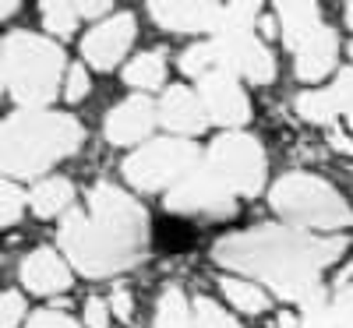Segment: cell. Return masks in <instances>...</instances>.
Segmentation results:
<instances>
[{"label":"cell","mask_w":353,"mask_h":328,"mask_svg":"<svg viewBox=\"0 0 353 328\" xmlns=\"http://www.w3.org/2000/svg\"><path fill=\"white\" fill-rule=\"evenodd\" d=\"M219 289L223 296L233 304V307H241L244 314H261V311H269V296H265L254 283H244V279H219Z\"/></svg>","instance_id":"7402d4cb"},{"label":"cell","mask_w":353,"mask_h":328,"mask_svg":"<svg viewBox=\"0 0 353 328\" xmlns=\"http://www.w3.org/2000/svg\"><path fill=\"white\" fill-rule=\"evenodd\" d=\"M159 121H163V127H170L176 134H198V131H205L209 113H205L201 96L191 92L188 85H170L159 103Z\"/></svg>","instance_id":"4fadbf2b"},{"label":"cell","mask_w":353,"mask_h":328,"mask_svg":"<svg viewBox=\"0 0 353 328\" xmlns=\"http://www.w3.org/2000/svg\"><path fill=\"white\" fill-rule=\"evenodd\" d=\"M336 50H339L336 32L329 25H321L311 39H304L293 50V57H297V78L301 81H321L336 68Z\"/></svg>","instance_id":"2e32d148"},{"label":"cell","mask_w":353,"mask_h":328,"mask_svg":"<svg viewBox=\"0 0 353 328\" xmlns=\"http://www.w3.org/2000/svg\"><path fill=\"white\" fill-rule=\"evenodd\" d=\"M134 43V14H113L81 39V57L96 71H110L124 61Z\"/></svg>","instance_id":"30bf717a"},{"label":"cell","mask_w":353,"mask_h":328,"mask_svg":"<svg viewBox=\"0 0 353 328\" xmlns=\"http://www.w3.org/2000/svg\"><path fill=\"white\" fill-rule=\"evenodd\" d=\"M25 212V194L14 187V184H4L0 187V223L4 226H14Z\"/></svg>","instance_id":"4316f807"},{"label":"cell","mask_w":353,"mask_h":328,"mask_svg":"<svg viewBox=\"0 0 353 328\" xmlns=\"http://www.w3.org/2000/svg\"><path fill=\"white\" fill-rule=\"evenodd\" d=\"M194 328H241L223 307H216L212 300H198L194 304Z\"/></svg>","instance_id":"484cf974"},{"label":"cell","mask_w":353,"mask_h":328,"mask_svg":"<svg viewBox=\"0 0 353 328\" xmlns=\"http://www.w3.org/2000/svg\"><path fill=\"white\" fill-rule=\"evenodd\" d=\"M272 208L297 229H339L353 219L350 205L311 173H286L272 187Z\"/></svg>","instance_id":"5b68a950"},{"label":"cell","mask_w":353,"mask_h":328,"mask_svg":"<svg viewBox=\"0 0 353 328\" xmlns=\"http://www.w3.org/2000/svg\"><path fill=\"white\" fill-rule=\"evenodd\" d=\"M21 283L39 293V296H50V293H64L71 286V268L64 265V258L50 251V247H39L32 251L25 261H21Z\"/></svg>","instance_id":"9a60e30c"},{"label":"cell","mask_w":353,"mask_h":328,"mask_svg":"<svg viewBox=\"0 0 353 328\" xmlns=\"http://www.w3.org/2000/svg\"><path fill=\"white\" fill-rule=\"evenodd\" d=\"M205 166H209L237 198H254L265 184V170H269L265 166L261 141L244 134V131H226L223 138H216Z\"/></svg>","instance_id":"52a82bcc"},{"label":"cell","mask_w":353,"mask_h":328,"mask_svg":"<svg viewBox=\"0 0 353 328\" xmlns=\"http://www.w3.org/2000/svg\"><path fill=\"white\" fill-rule=\"evenodd\" d=\"M346 21L353 25V4H346Z\"/></svg>","instance_id":"f35d334b"},{"label":"cell","mask_w":353,"mask_h":328,"mask_svg":"<svg viewBox=\"0 0 353 328\" xmlns=\"http://www.w3.org/2000/svg\"><path fill=\"white\" fill-rule=\"evenodd\" d=\"M71 198H74V187H71V181H43V184H36V191H32V212L39 216V219H53L57 212H64V208L71 205Z\"/></svg>","instance_id":"d6986e66"},{"label":"cell","mask_w":353,"mask_h":328,"mask_svg":"<svg viewBox=\"0 0 353 328\" xmlns=\"http://www.w3.org/2000/svg\"><path fill=\"white\" fill-rule=\"evenodd\" d=\"M216 53H219V68L233 78H244L251 85H269L276 78V61L265 50L261 39H254L251 32H226L212 39Z\"/></svg>","instance_id":"9c48e42d"},{"label":"cell","mask_w":353,"mask_h":328,"mask_svg":"<svg viewBox=\"0 0 353 328\" xmlns=\"http://www.w3.org/2000/svg\"><path fill=\"white\" fill-rule=\"evenodd\" d=\"M64 74V50L32 36V32H11L0 50V78L21 110H39L57 99V85Z\"/></svg>","instance_id":"277c9868"},{"label":"cell","mask_w":353,"mask_h":328,"mask_svg":"<svg viewBox=\"0 0 353 328\" xmlns=\"http://www.w3.org/2000/svg\"><path fill=\"white\" fill-rule=\"evenodd\" d=\"M74 11L85 14V18H96V14H106L110 4H106V0H88V4H74Z\"/></svg>","instance_id":"e575fe53"},{"label":"cell","mask_w":353,"mask_h":328,"mask_svg":"<svg viewBox=\"0 0 353 328\" xmlns=\"http://www.w3.org/2000/svg\"><path fill=\"white\" fill-rule=\"evenodd\" d=\"M301 325V318H293V314H279V321H276V328H297Z\"/></svg>","instance_id":"8d00e7d4"},{"label":"cell","mask_w":353,"mask_h":328,"mask_svg":"<svg viewBox=\"0 0 353 328\" xmlns=\"http://www.w3.org/2000/svg\"><path fill=\"white\" fill-rule=\"evenodd\" d=\"M85 131L68 113L18 110L0 127V166L8 176H39L78 152Z\"/></svg>","instance_id":"3957f363"},{"label":"cell","mask_w":353,"mask_h":328,"mask_svg":"<svg viewBox=\"0 0 353 328\" xmlns=\"http://www.w3.org/2000/svg\"><path fill=\"white\" fill-rule=\"evenodd\" d=\"M329 92H332L336 110L339 113H350L353 110V71H339V78H336V85L329 88Z\"/></svg>","instance_id":"f1b7e54d"},{"label":"cell","mask_w":353,"mask_h":328,"mask_svg":"<svg viewBox=\"0 0 353 328\" xmlns=\"http://www.w3.org/2000/svg\"><path fill=\"white\" fill-rule=\"evenodd\" d=\"M28 328H81V325L68 318L64 311H36L28 318Z\"/></svg>","instance_id":"4dcf8cb0"},{"label":"cell","mask_w":353,"mask_h":328,"mask_svg":"<svg viewBox=\"0 0 353 328\" xmlns=\"http://www.w3.org/2000/svg\"><path fill=\"white\" fill-rule=\"evenodd\" d=\"M149 14L156 18V25L170 28V32H223L226 21V4H191V0H156L149 4Z\"/></svg>","instance_id":"8fae6325"},{"label":"cell","mask_w":353,"mask_h":328,"mask_svg":"<svg viewBox=\"0 0 353 328\" xmlns=\"http://www.w3.org/2000/svg\"><path fill=\"white\" fill-rule=\"evenodd\" d=\"M297 113L304 116V121H314V124H329V121H336V116H339L329 88H318V92H301V96H297Z\"/></svg>","instance_id":"cb8c5ba5"},{"label":"cell","mask_w":353,"mask_h":328,"mask_svg":"<svg viewBox=\"0 0 353 328\" xmlns=\"http://www.w3.org/2000/svg\"><path fill=\"white\" fill-rule=\"evenodd\" d=\"M163 74H166V61L159 50H145L138 53L134 61L124 68V81L131 88H141V92H149V88H159L163 85Z\"/></svg>","instance_id":"ac0fdd59"},{"label":"cell","mask_w":353,"mask_h":328,"mask_svg":"<svg viewBox=\"0 0 353 328\" xmlns=\"http://www.w3.org/2000/svg\"><path fill=\"white\" fill-rule=\"evenodd\" d=\"M68 103H81L88 96V74H85V64H74L68 68V88H64Z\"/></svg>","instance_id":"1f68e13d"},{"label":"cell","mask_w":353,"mask_h":328,"mask_svg":"<svg viewBox=\"0 0 353 328\" xmlns=\"http://www.w3.org/2000/svg\"><path fill=\"white\" fill-rule=\"evenodd\" d=\"M110 307H113L117 318L131 321V293H128V289H117V293H113V300H110Z\"/></svg>","instance_id":"836d02e7"},{"label":"cell","mask_w":353,"mask_h":328,"mask_svg":"<svg viewBox=\"0 0 353 328\" xmlns=\"http://www.w3.org/2000/svg\"><path fill=\"white\" fill-rule=\"evenodd\" d=\"M61 247L81 276H117L145 258L149 216L121 187L96 184L88 194V212H68L61 226Z\"/></svg>","instance_id":"7a4b0ae2"},{"label":"cell","mask_w":353,"mask_h":328,"mask_svg":"<svg viewBox=\"0 0 353 328\" xmlns=\"http://www.w3.org/2000/svg\"><path fill=\"white\" fill-rule=\"evenodd\" d=\"M198 96L205 103V113H209V121L223 124V127H241L248 124L251 116V106H248V96L241 81L226 74V71H216L209 74L205 81H198Z\"/></svg>","instance_id":"7c38bea8"},{"label":"cell","mask_w":353,"mask_h":328,"mask_svg":"<svg viewBox=\"0 0 353 328\" xmlns=\"http://www.w3.org/2000/svg\"><path fill=\"white\" fill-rule=\"evenodd\" d=\"M152 127H156V110H152L149 99H141V96L138 99H128L121 106H113L106 113V124H103L110 145H134V141H141L145 134H149Z\"/></svg>","instance_id":"5bb4252c"},{"label":"cell","mask_w":353,"mask_h":328,"mask_svg":"<svg viewBox=\"0 0 353 328\" xmlns=\"http://www.w3.org/2000/svg\"><path fill=\"white\" fill-rule=\"evenodd\" d=\"M332 307H336V325L353 328V283L339 286V293L332 296Z\"/></svg>","instance_id":"f546056e"},{"label":"cell","mask_w":353,"mask_h":328,"mask_svg":"<svg viewBox=\"0 0 353 328\" xmlns=\"http://www.w3.org/2000/svg\"><path fill=\"white\" fill-rule=\"evenodd\" d=\"M18 11V4H14V0H8V4H0V18H11Z\"/></svg>","instance_id":"74e56055"},{"label":"cell","mask_w":353,"mask_h":328,"mask_svg":"<svg viewBox=\"0 0 353 328\" xmlns=\"http://www.w3.org/2000/svg\"><path fill=\"white\" fill-rule=\"evenodd\" d=\"M350 57H353V43H350Z\"/></svg>","instance_id":"60d3db41"},{"label":"cell","mask_w":353,"mask_h":328,"mask_svg":"<svg viewBox=\"0 0 353 328\" xmlns=\"http://www.w3.org/2000/svg\"><path fill=\"white\" fill-rule=\"evenodd\" d=\"M21 318H25V300L14 289H8L0 296V328H18Z\"/></svg>","instance_id":"83f0119b"},{"label":"cell","mask_w":353,"mask_h":328,"mask_svg":"<svg viewBox=\"0 0 353 328\" xmlns=\"http://www.w3.org/2000/svg\"><path fill=\"white\" fill-rule=\"evenodd\" d=\"M343 247L346 240L311 236V229L254 226L244 233L223 236L212 258L223 268H237L244 276L261 279L283 300H301L307 289L318 286L321 272L343 254Z\"/></svg>","instance_id":"6da1fadb"},{"label":"cell","mask_w":353,"mask_h":328,"mask_svg":"<svg viewBox=\"0 0 353 328\" xmlns=\"http://www.w3.org/2000/svg\"><path fill=\"white\" fill-rule=\"evenodd\" d=\"M194 163H198V148L188 138H159L141 145L134 156H128L124 176L138 191H163L181 184L194 170Z\"/></svg>","instance_id":"8992f818"},{"label":"cell","mask_w":353,"mask_h":328,"mask_svg":"<svg viewBox=\"0 0 353 328\" xmlns=\"http://www.w3.org/2000/svg\"><path fill=\"white\" fill-rule=\"evenodd\" d=\"M85 325L88 328H110V304L106 300H88L85 304Z\"/></svg>","instance_id":"d6a6232c"},{"label":"cell","mask_w":353,"mask_h":328,"mask_svg":"<svg viewBox=\"0 0 353 328\" xmlns=\"http://www.w3.org/2000/svg\"><path fill=\"white\" fill-rule=\"evenodd\" d=\"M279 25H283V43L290 50H297L304 39H311L318 28H321V11L318 4H301V0H290V4L276 8Z\"/></svg>","instance_id":"e0dca14e"},{"label":"cell","mask_w":353,"mask_h":328,"mask_svg":"<svg viewBox=\"0 0 353 328\" xmlns=\"http://www.w3.org/2000/svg\"><path fill=\"white\" fill-rule=\"evenodd\" d=\"M346 116H350V127H353V110H350V113H346Z\"/></svg>","instance_id":"ab89813d"},{"label":"cell","mask_w":353,"mask_h":328,"mask_svg":"<svg viewBox=\"0 0 353 328\" xmlns=\"http://www.w3.org/2000/svg\"><path fill=\"white\" fill-rule=\"evenodd\" d=\"M43 11V25H46V32H53L57 39H64V36H71L74 28H78V11H74V4H64V0H46V4L39 8Z\"/></svg>","instance_id":"d4e9b609"},{"label":"cell","mask_w":353,"mask_h":328,"mask_svg":"<svg viewBox=\"0 0 353 328\" xmlns=\"http://www.w3.org/2000/svg\"><path fill=\"white\" fill-rule=\"evenodd\" d=\"M156 328H194V311L184 300V293L170 286L163 289L159 304H156Z\"/></svg>","instance_id":"44dd1931"},{"label":"cell","mask_w":353,"mask_h":328,"mask_svg":"<svg viewBox=\"0 0 353 328\" xmlns=\"http://www.w3.org/2000/svg\"><path fill=\"white\" fill-rule=\"evenodd\" d=\"M301 328H339L332 296L321 289V283L301 296Z\"/></svg>","instance_id":"ffe728a7"},{"label":"cell","mask_w":353,"mask_h":328,"mask_svg":"<svg viewBox=\"0 0 353 328\" xmlns=\"http://www.w3.org/2000/svg\"><path fill=\"white\" fill-rule=\"evenodd\" d=\"M329 141H332V148H339V152H346V156H353V141H350L346 134H339V131H336V134H332Z\"/></svg>","instance_id":"d590c367"},{"label":"cell","mask_w":353,"mask_h":328,"mask_svg":"<svg viewBox=\"0 0 353 328\" xmlns=\"http://www.w3.org/2000/svg\"><path fill=\"white\" fill-rule=\"evenodd\" d=\"M166 208L176 216H233L237 212V194L209 166H198L176 187L166 191Z\"/></svg>","instance_id":"ba28073f"},{"label":"cell","mask_w":353,"mask_h":328,"mask_svg":"<svg viewBox=\"0 0 353 328\" xmlns=\"http://www.w3.org/2000/svg\"><path fill=\"white\" fill-rule=\"evenodd\" d=\"M181 71H184L188 78H198V81H205L209 74L223 71V68H219V53H216V46H212V43H198V46L184 50V57H181Z\"/></svg>","instance_id":"603a6c76"}]
</instances>
